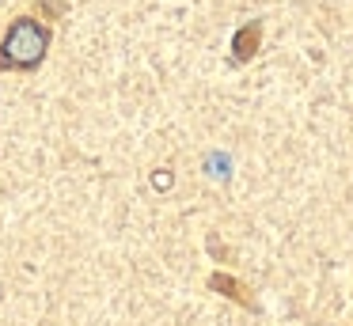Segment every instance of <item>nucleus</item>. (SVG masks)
I'll use <instances>...</instances> for the list:
<instances>
[{
	"label": "nucleus",
	"instance_id": "1",
	"mask_svg": "<svg viewBox=\"0 0 353 326\" xmlns=\"http://www.w3.org/2000/svg\"><path fill=\"white\" fill-rule=\"evenodd\" d=\"M50 45V30L34 19H16L0 45V68H31L42 61Z\"/></svg>",
	"mask_w": 353,
	"mask_h": 326
},
{
	"label": "nucleus",
	"instance_id": "3",
	"mask_svg": "<svg viewBox=\"0 0 353 326\" xmlns=\"http://www.w3.org/2000/svg\"><path fill=\"white\" fill-rule=\"evenodd\" d=\"M254 45H259V23H251L236 34V61H247L254 53Z\"/></svg>",
	"mask_w": 353,
	"mask_h": 326
},
{
	"label": "nucleus",
	"instance_id": "2",
	"mask_svg": "<svg viewBox=\"0 0 353 326\" xmlns=\"http://www.w3.org/2000/svg\"><path fill=\"white\" fill-rule=\"evenodd\" d=\"M209 288H216V292H224L228 300H239L243 307H254V300L247 296V288L239 285L236 277H228V273H213V277H209Z\"/></svg>",
	"mask_w": 353,
	"mask_h": 326
}]
</instances>
